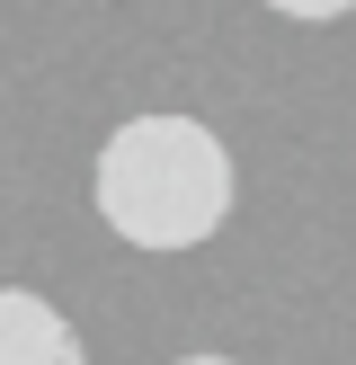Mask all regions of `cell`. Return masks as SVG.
Returning a JSON list of instances; mask_svg holds the SVG:
<instances>
[{
	"mask_svg": "<svg viewBox=\"0 0 356 365\" xmlns=\"http://www.w3.org/2000/svg\"><path fill=\"white\" fill-rule=\"evenodd\" d=\"M0 365H89L80 330L27 285H0Z\"/></svg>",
	"mask_w": 356,
	"mask_h": 365,
	"instance_id": "obj_2",
	"label": "cell"
},
{
	"mask_svg": "<svg viewBox=\"0 0 356 365\" xmlns=\"http://www.w3.org/2000/svg\"><path fill=\"white\" fill-rule=\"evenodd\" d=\"M276 18H294V27H330V18H347L356 0H267Z\"/></svg>",
	"mask_w": 356,
	"mask_h": 365,
	"instance_id": "obj_3",
	"label": "cell"
},
{
	"mask_svg": "<svg viewBox=\"0 0 356 365\" xmlns=\"http://www.w3.org/2000/svg\"><path fill=\"white\" fill-rule=\"evenodd\" d=\"M169 365H231V356H169Z\"/></svg>",
	"mask_w": 356,
	"mask_h": 365,
	"instance_id": "obj_4",
	"label": "cell"
},
{
	"mask_svg": "<svg viewBox=\"0 0 356 365\" xmlns=\"http://www.w3.org/2000/svg\"><path fill=\"white\" fill-rule=\"evenodd\" d=\"M89 196H98L107 232L152 259H178V250H205L214 232L231 223V143L214 134L205 116H178V107H152V116H125L116 134L98 143V170H89Z\"/></svg>",
	"mask_w": 356,
	"mask_h": 365,
	"instance_id": "obj_1",
	"label": "cell"
}]
</instances>
